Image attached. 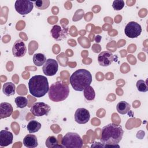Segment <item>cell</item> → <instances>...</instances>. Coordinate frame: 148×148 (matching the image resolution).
<instances>
[{
    "instance_id": "2e32d148",
    "label": "cell",
    "mask_w": 148,
    "mask_h": 148,
    "mask_svg": "<svg viewBox=\"0 0 148 148\" xmlns=\"http://www.w3.org/2000/svg\"><path fill=\"white\" fill-rule=\"evenodd\" d=\"M23 144L28 148L36 147L38 145L37 138L34 135L28 134L23 139Z\"/></svg>"
},
{
    "instance_id": "ffe728a7",
    "label": "cell",
    "mask_w": 148,
    "mask_h": 148,
    "mask_svg": "<svg viewBox=\"0 0 148 148\" xmlns=\"http://www.w3.org/2000/svg\"><path fill=\"white\" fill-rule=\"evenodd\" d=\"M41 125H42L39 122L36 120H31L28 123L27 128L29 133H35L40 129Z\"/></svg>"
},
{
    "instance_id": "7c38bea8",
    "label": "cell",
    "mask_w": 148,
    "mask_h": 148,
    "mask_svg": "<svg viewBox=\"0 0 148 148\" xmlns=\"http://www.w3.org/2000/svg\"><path fill=\"white\" fill-rule=\"evenodd\" d=\"M68 28L66 27H61L58 25H54L50 32L52 37L56 40H61L65 38L68 35Z\"/></svg>"
},
{
    "instance_id": "5b68a950",
    "label": "cell",
    "mask_w": 148,
    "mask_h": 148,
    "mask_svg": "<svg viewBox=\"0 0 148 148\" xmlns=\"http://www.w3.org/2000/svg\"><path fill=\"white\" fill-rule=\"evenodd\" d=\"M83 140L80 135L75 132H68L62 138L61 144L63 147L81 148L83 147Z\"/></svg>"
},
{
    "instance_id": "44dd1931",
    "label": "cell",
    "mask_w": 148,
    "mask_h": 148,
    "mask_svg": "<svg viewBox=\"0 0 148 148\" xmlns=\"http://www.w3.org/2000/svg\"><path fill=\"white\" fill-rule=\"evenodd\" d=\"M83 94L86 99L88 101H93L95 97V91L91 86L87 87L83 90Z\"/></svg>"
},
{
    "instance_id": "277c9868",
    "label": "cell",
    "mask_w": 148,
    "mask_h": 148,
    "mask_svg": "<svg viewBox=\"0 0 148 148\" xmlns=\"http://www.w3.org/2000/svg\"><path fill=\"white\" fill-rule=\"evenodd\" d=\"M69 94V88L61 80L53 83L49 90V99L53 102H61L67 98Z\"/></svg>"
},
{
    "instance_id": "52a82bcc",
    "label": "cell",
    "mask_w": 148,
    "mask_h": 148,
    "mask_svg": "<svg viewBox=\"0 0 148 148\" xmlns=\"http://www.w3.org/2000/svg\"><path fill=\"white\" fill-rule=\"evenodd\" d=\"M126 36L130 38H136L142 32V27L140 24L135 21L129 22L124 28Z\"/></svg>"
},
{
    "instance_id": "6da1fadb",
    "label": "cell",
    "mask_w": 148,
    "mask_h": 148,
    "mask_svg": "<svg viewBox=\"0 0 148 148\" xmlns=\"http://www.w3.org/2000/svg\"><path fill=\"white\" fill-rule=\"evenodd\" d=\"M123 134L121 125L110 123L102 128L100 140L103 147H119L118 143L121 141Z\"/></svg>"
},
{
    "instance_id": "9c48e42d",
    "label": "cell",
    "mask_w": 148,
    "mask_h": 148,
    "mask_svg": "<svg viewBox=\"0 0 148 148\" xmlns=\"http://www.w3.org/2000/svg\"><path fill=\"white\" fill-rule=\"evenodd\" d=\"M58 69V64L56 60L49 58L46 60L42 67L43 73L48 76H52L56 74Z\"/></svg>"
},
{
    "instance_id": "4316f807",
    "label": "cell",
    "mask_w": 148,
    "mask_h": 148,
    "mask_svg": "<svg viewBox=\"0 0 148 148\" xmlns=\"http://www.w3.org/2000/svg\"><path fill=\"white\" fill-rule=\"evenodd\" d=\"M101 36H99V35L95 37V42H97V43H99V42L101 41Z\"/></svg>"
},
{
    "instance_id": "cb8c5ba5",
    "label": "cell",
    "mask_w": 148,
    "mask_h": 148,
    "mask_svg": "<svg viewBox=\"0 0 148 148\" xmlns=\"http://www.w3.org/2000/svg\"><path fill=\"white\" fill-rule=\"evenodd\" d=\"M35 6L39 10H45L47 9L50 5L49 0H39L34 2Z\"/></svg>"
},
{
    "instance_id": "ac0fdd59",
    "label": "cell",
    "mask_w": 148,
    "mask_h": 148,
    "mask_svg": "<svg viewBox=\"0 0 148 148\" xmlns=\"http://www.w3.org/2000/svg\"><path fill=\"white\" fill-rule=\"evenodd\" d=\"M116 109L119 113L121 114H125L130 110L131 105L125 101H121L117 103Z\"/></svg>"
},
{
    "instance_id": "3957f363",
    "label": "cell",
    "mask_w": 148,
    "mask_h": 148,
    "mask_svg": "<svg viewBox=\"0 0 148 148\" xmlns=\"http://www.w3.org/2000/svg\"><path fill=\"white\" fill-rule=\"evenodd\" d=\"M30 94L36 98L45 96L49 90L47 77L43 75H35L31 77L28 82Z\"/></svg>"
},
{
    "instance_id": "8fae6325",
    "label": "cell",
    "mask_w": 148,
    "mask_h": 148,
    "mask_svg": "<svg viewBox=\"0 0 148 148\" xmlns=\"http://www.w3.org/2000/svg\"><path fill=\"white\" fill-rule=\"evenodd\" d=\"M27 52V47L25 43L21 39L17 40L12 47L13 55L17 58H20L25 56Z\"/></svg>"
},
{
    "instance_id": "5bb4252c",
    "label": "cell",
    "mask_w": 148,
    "mask_h": 148,
    "mask_svg": "<svg viewBox=\"0 0 148 148\" xmlns=\"http://www.w3.org/2000/svg\"><path fill=\"white\" fill-rule=\"evenodd\" d=\"M13 136L11 132L3 130L0 131V146L5 147L13 142Z\"/></svg>"
},
{
    "instance_id": "8992f818",
    "label": "cell",
    "mask_w": 148,
    "mask_h": 148,
    "mask_svg": "<svg viewBox=\"0 0 148 148\" xmlns=\"http://www.w3.org/2000/svg\"><path fill=\"white\" fill-rule=\"evenodd\" d=\"M34 2L30 1L17 0L14 3V8L16 12L21 15H26L29 13L33 9Z\"/></svg>"
},
{
    "instance_id": "603a6c76",
    "label": "cell",
    "mask_w": 148,
    "mask_h": 148,
    "mask_svg": "<svg viewBox=\"0 0 148 148\" xmlns=\"http://www.w3.org/2000/svg\"><path fill=\"white\" fill-rule=\"evenodd\" d=\"M14 102L17 108L23 109L27 106L28 103V99L24 97L18 96L15 98Z\"/></svg>"
},
{
    "instance_id": "4fadbf2b",
    "label": "cell",
    "mask_w": 148,
    "mask_h": 148,
    "mask_svg": "<svg viewBox=\"0 0 148 148\" xmlns=\"http://www.w3.org/2000/svg\"><path fill=\"white\" fill-rule=\"evenodd\" d=\"M114 56L109 51H102L98 56V62L101 66H109L113 61Z\"/></svg>"
},
{
    "instance_id": "484cf974",
    "label": "cell",
    "mask_w": 148,
    "mask_h": 148,
    "mask_svg": "<svg viewBox=\"0 0 148 148\" xmlns=\"http://www.w3.org/2000/svg\"><path fill=\"white\" fill-rule=\"evenodd\" d=\"M124 5L123 0H115L113 2L112 7L115 10H120L124 8Z\"/></svg>"
},
{
    "instance_id": "7a4b0ae2",
    "label": "cell",
    "mask_w": 148,
    "mask_h": 148,
    "mask_svg": "<svg viewBox=\"0 0 148 148\" xmlns=\"http://www.w3.org/2000/svg\"><path fill=\"white\" fill-rule=\"evenodd\" d=\"M69 82L75 91H82L87 87L90 86L92 82V76L88 71L79 69L71 75Z\"/></svg>"
},
{
    "instance_id": "30bf717a",
    "label": "cell",
    "mask_w": 148,
    "mask_h": 148,
    "mask_svg": "<svg viewBox=\"0 0 148 148\" xmlns=\"http://www.w3.org/2000/svg\"><path fill=\"white\" fill-rule=\"evenodd\" d=\"M90 118V112L86 108H78L75 113V120L78 124H86L89 121Z\"/></svg>"
},
{
    "instance_id": "7402d4cb",
    "label": "cell",
    "mask_w": 148,
    "mask_h": 148,
    "mask_svg": "<svg viewBox=\"0 0 148 148\" xmlns=\"http://www.w3.org/2000/svg\"><path fill=\"white\" fill-rule=\"evenodd\" d=\"M45 145L48 148H53L57 147H63L62 146L58 145V140L54 136H49L45 142Z\"/></svg>"
},
{
    "instance_id": "9a60e30c",
    "label": "cell",
    "mask_w": 148,
    "mask_h": 148,
    "mask_svg": "<svg viewBox=\"0 0 148 148\" xmlns=\"http://www.w3.org/2000/svg\"><path fill=\"white\" fill-rule=\"evenodd\" d=\"M13 111L12 105L8 102H2L0 104V118L1 119L9 117Z\"/></svg>"
},
{
    "instance_id": "d6986e66",
    "label": "cell",
    "mask_w": 148,
    "mask_h": 148,
    "mask_svg": "<svg viewBox=\"0 0 148 148\" xmlns=\"http://www.w3.org/2000/svg\"><path fill=\"white\" fill-rule=\"evenodd\" d=\"M33 62L37 66H41L46 61V57L42 53H36L33 56Z\"/></svg>"
},
{
    "instance_id": "d4e9b609",
    "label": "cell",
    "mask_w": 148,
    "mask_h": 148,
    "mask_svg": "<svg viewBox=\"0 0 148 148\" xmlns=\"http://www.w3.org/2000/svg\"><path fill=\"white\" fill-rule=\"evenodd\" d=\"M146 82L147 80L144 81L143 80H139L137 81L136 86L139 91L145 92L148 91V86Z\"/></svg>"
},
{
    "instance_id": "e0dca14e",
    "label": "cell",
    "mask_w": 148,
    "mask_h": 148,
    "mask_svg": "<svg viewBox=\"0 0 148 148\" xmlns=\"http://www.w3.org/2000/svg\"><path fill=\"white\" fill-rule=\"evenodd\" d=\"M2 91L7 97L13 95L16 92V87L12 82H6L4 83L2 87Z\"/></svg>"
},
{
    "instance_id": "ba28073f",
    "label": "cell",
    "mask_w": 148,
    "mask_h": 148,
    "mask_svg": "<svg viewBox=\"0 0 148 148\" xmlns=\"http://www.w3.org/2000/svg\"><path fill=\"white\" fill-rule=\"evenodd\" d=\"M30 111L35 116H47L50 111V106L44 102H36L31 108Z\"/></svg>"
}]
</instances>
